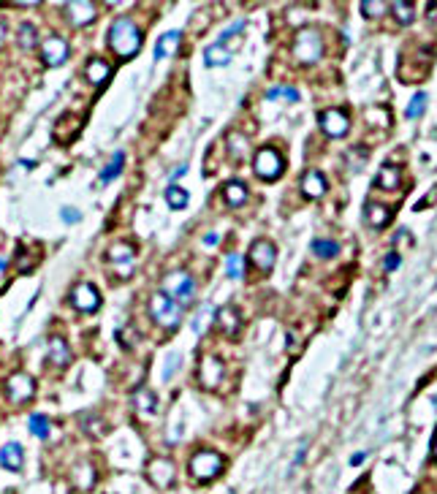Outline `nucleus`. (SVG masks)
<instances>
[{
  "instance_id": "f257e3e1",
  "label": "nucleus",
  "mask_w": 437,
  "mask_h": 494,
  "mask_svg": "<svg viewBox=\"0 0 437 494\" xmlns=\"http://www.w3.org/2000/svg\"><path fill=\"white\" fill-rule=\"evenodd\" d=\"M109 47H112V52H114L117 58H123V60L134 58V55L142 49V33H139V27H136L128 16L114 19L112 27H109Z\"/></svg>"
},
{
  "instance_id": "f03ea898",
  "label": "nucleus",
  "mask_w": 437,
  "mask_h": 494,
  "mask_svg": "<svg viewBox=\"0 0 437 494\" xmlns=\"http://www.w3.org/2000/svg\"><path fill=\"white\" fill-rule=\"evenodd\" d=\"M149 315H152V321H155L158 326H163V329H177V326L182 323V304H177L174 299H168V296L160 291V293H155V296L149 299Z\"/></svg>"
},
{
  "instance_id": "7ed1b4c3",
  "label": "nucleus",
  "mask_w": 437,
  "mask_h": 494,
  "mask_svg": "<svg viewBox=\"0 0 437 494\" xmlns=\"http://www.w3.org/2000/svg\"><path fill=\"white\" fill-rule=\"evenodd\" d=\"M321 55H323V36L318 30H312V27L299 30V36L293 41V58L299 63H304V66H312V63L321 60Z\"/></svg>"
},
{
  "instance_id": "20e7f679",
  "label": "nucleus",
  "mask_w": 437,
  "mask_h": 494,
  "mask_svg": "<svg viewBox=\"0 0 437 494\" xmlns=\"http://www.w3.org/2000/svg\"><path fill=\"white\" fill-rule=\"evenodd\" d=\"M283 169H286V160L275 147H261L253 155V171H255L258 180L272 182V180H277L283 174Z\"/></svg>"
},
{
  "instance_id": "39448f33",
  "label": "nucleus",
  "mask_w": 437,
  "mask_h": 494,
  "mask_svg": "<svg viewBox=\"0 0 437 494\" xmlns=\"http://www.w3.org/2000/svg\"><path fill=\"white\" fill-rule=\"evenodd\" d=\"M223 465L225 462H223V456H220L218 451H199L190 459V476L199 484H207V481L218 478L220 473H223Z\"/></svg>"
},
{
  "instance_id": "423d86ee",
  "label": "nucleus",
  "mask_w": 437,
  "mask_h": 494,
  "mask_svg": "<svg viewBox=\"0 0 437 494\" xmlns=\"http://www.w3.org/2000/svg\"><path fill=\"white\" fill-rule=\"evenodd\" d=\"M163 293L177 304H190L196 296V280L188 272H168L163 277Z\"/></svg>"
},
{
  "instance_id": "0eeeda50",
  "label": "nucleus",
  "mask_w": 437,
  "mask_h": 494,
  "mask_svg": "<svg viewBox=\"0 0 437 494\" xmlns=\"http://www.w3.org/2000/svg\"><path fill=\"white\" fill-rule=\"evenodd\" d=\"M5 394L14 405H22V402H30L33 394H36V383L30 375L25 372H14L8 380H5Z\"/></svg>"
},
{
  "instance_id": "6e6552de",
  "label": "nucleus",
  "mask_w": 437,
  "mask_h": 494,
  "mask_svg": "<svg viewBox=\"0 0 437 494\" xmlns=\"http://www.w3.org/2000/svg\"><path fill=\"white\" fill-rule=\"evenodd\" d=\"M250 261L253 267L261 272V275H269L275 269V261H277V250L269 239H255L253 247H250Z\"/></svg>"
},
{
  "instance_id": "1a4fd4ad",
  "label": "nucleus",
  "mask_w": 437,
  "mask_h": 494,
  "mask_svg": "<svg viewBox=\"0 0 437 494\" xmlns=\"http://www.w3.org/2000/svg\"><path fill=\"white\" fill-rule=\"evenodd\" d=\"M71 304L79 312H95L101 307V293L92 282H79L71 291Z\"/></svg>"
},
{
  "instance_id": "9d476101",
  "label": "nucleus",
  "mask_w": 437,
  "mask_h": 494,
  "mask_svg": "<svg viewBox=\"0 0 437 494\" xmlns=\"http://www.w3.org/2000/svg\"><path fill=\"white\" fill-rule=\"evenodd\" d=\"M41 60L47 66H63L68 60V41L60 38V36H47L44 44H41Z\"/></svg>"
},
{
  "instance_id": "9b49d317",
  "label": "nucleus",
  "mask_w": 437,
  "mask_h": 494,
  "mask_svg": "<svg viewBox=\"0 0 437 494\" xmlns=\"http://www.w3.org/2000/svg\"><path fill=\"white\" fill-rule=\"evenodd\" d=\"M147 476H149V481H152V486H158V489H168L171 484H174V478H177V470H174V462L171 459H152L149 465H147Z\"/></svg>"
},
{
  "instance_id": "f8f14e48",
  "label": "nucleus",
  "mask_w": 437,
  "mask_h": 494,
  "mask_svg": "<svg viewBox=\"0 0 437 494\" xmlns=\"http://www.w3.org/2000/svg\"><path fill=\"white\" fill-rule=\"evenodd\" d=\"M321 128H323V134H326V136L340 139V136H345V134H348L351 120H348V114H345V112H340V109H326V112H321Z\"/></svg>"
},
{
  "instance_id": "ddd939ff",
  "label": "nucleus",
  "mask_w": 437,
  "mask_h": 494,
  "mask_svg": "<svg viewBox=\"0 0 437 494\" xmlns=\"http://www.w3.org/2000/svg\"><path fill=\"white\" fill-rule=\"evenodd\" d=\"M223 378V361L218 356H204L201 358V367H199V380L204 388H215Z\"/></svg>"
},
{
  "instance_id": "4468645a",
  "label": "nucleus",
  "mask_w": 437,
  "mask_h": 494,
  "mask_svg": "<svg viewBox=\"0 0 437 494\" xmlns=\"http://www.w3.org/2000/svg\"><path fill=\"white\" fill-rule=\"evenodd\" d=\"M106 256H109V261H112V264H117V267L123 269V272H120L123 277H128V275H131V272H128V267L134 269V245H128V242H117V245H112V247H109V253H106Z\"/></svg>"
},
{
  "instance_id": "2eb2a0df",
  "label": "nucleus",
  "mask_w": 437,
  "mask_h": 494,
  "mask_svg": "<svg viewBox=\"0 0 437 494\" xmlns=\"http://www.w3.org/2000/svg\"><path fill=\"white\" fill-rule=\"evenodd\" d=\"M215 321H218L220 332L225 334V337H236L239 334V329H242V318H239V312L234 310V307H220L218 312H215Z\"/></svg>"
},
{
  "instance_id": "dca6fc26",
  "label": "nucleus",
  "mask_w": 437,
  "mask_h": 494,
  "mask_svg": "<svg viewBox=\"0 0 437 494\" xmlns=\"http://www.w3.org/2000/svg\"><path fill=\"white\" fill-rule=\"evenodd\" d=\"M66 14L71 16L73 25H87V22H92L95 19V3H87V0H71V3H66Z\"/></svg>"
},
{
  "instance_id": "f3484780",
  "label": "nucleus",
  "mask_w": 437,
  "mask_h": 494,
  "mask_svg": "<svg viewBox=\"0 0 437 494\" xmlns=\"http://www.w3.org/2000/svg\"><path fill=\"white\" fill-rule=\"evenodd\" d=\"M179 41H182V33H179V30H168V33H163V36L158 38V44H155V60H166V58L177 55Z\"/></svg>"
},
{
  "instance_id": "a211bd4d",
  "label": "nucleus",
  "mask_w": 437,
  "mask_h": 494,
  "mask_svg": "<svg viewBox=\"0 0 437 494\" xmlns=\"http://www.w3.org/2000/svg\"><path fill=\"white\" fill-rule=\"evenodd\" d=\"M22 459H25V454H22L19 443H5L0 448V467H5L11 473H19L22 470Z\"/></svg>"
},
{
  "instance_id": "6ab92c4d",
  "label": "nucleus",
  "mask_w": 437,
  "mask_h": 494,
  "mask_svg": "<svg viewBox=\"0 0 437 494\" xmlns=\"http://www.w3.org/2000/svg\"><path fill=\"white\" fill-rule=\"evenodd\" d=\"M301 190L307 199H321L326 193V177L321 171H307L301 180Z\"/></svg>"
},
{
  "instance_id": "aec40b11",
  "label": "nucleus",
  "mask_w": 437,
  "mask_h": 494,
  "mask_svg": "<svg viewBox=\"0 0 437 494\" xmlns=\"http://www.w3.org/2000/svg\"><path fill=\"white\" fill-rule=\"evenodd\" d=\"M84 73H87V82L98 87V84H103V82L112 76V66H109L106 60H101V58H92V60H87Z\"/></svg>"
},
{
  "instance_id": "412c9836",
  "label": "nucleus",
  "mask_w": 437,
  "mask_h": 494,
  "mask_svg": "<svg viewBox=\"0 0 437 494\" xmlns=\"http://www.w3.org/2000/svg\"><path fill=\"white\" fill-rule=\"evenodd\" d=\"M399 182H402V171L397 169V166H383L380 171H377V177H375V185L380 188V190H394V188H399Z\"/></svg>"
},
{
  "instance_id": "4be33fe9",
  "label": "nucleus",
  "mask_w": 437,
  "mask_h": 494,
  "mask_svg": "<svg viewBox=\"0 0 437 494\" xmlns=\"http://www.w3.org/2000/svg\"><path fill=\"white\" fill-rule=\"evenodd\" d=\"M242 30H245V22L242 19H236L231 27H225L223 33H220L218 44L223 47V49H228V52H234L239 44H242Z\"/></svg>"
},
{
  "instance_id": "5701e85b",
  "label": "nucleus",
  "mask_w": 437,
  "mask_h": 494,
  "mask_svg": "<svg viewBox=\"0 0 437 494\" xmlns=\"http://www.w3.org/2000/svg\"><path fill=\"white\" fill-rule=\"evenodd\" d=\"M223 199H225V204H228V207H242V204L247 201V188H245V182H236V180L225 182V188H223Z\"/></svg>"
},
{
  "instance_id": "b1692460",
  "label": "nucleus",
  "mask_w": 437,
  "mask_h": 494,
  "mask_svg": "<svg viewBox=\"0 0 437 494\" xmlns=\"http://www.w3.org/2000/svg\"><path fill=\"white\" fill-rule=\"evenodd\" d=\"M49 358H52V364H58V367H66V364L71 361V348L66 345L63 337H52V340H49Z\"/></svg>"
},
{
  "instance_id": "393cba45",
  "label": "nucleus",
  "mask_w": 437,
  "mask_h": 494,
  "mask_svg": "<svg viewBox=\"0 0 437 494\" xmlns=\"http://www.w3.org/2000/svg\"><path fill=\"white\" fill-rule=\"evenodd\" d=\"M134 405H136V410H142L147 416L158 413V397H155L152 388H139V391L134 394Z\"/></svg>"
},
{
  "instance_id": "a878e982",
  "label": "nucleus",
  "mask_w": 437,
  "mask_h": 494,
  "mask_svg": "<svg viewBox=\"0 0 437 494\" xmlns=\"http://www.w3.org/2000/svg\"><path fill=\"white\" fill-rule=\"evenodd\" d=\"M204 63L210 66V69H223V66H228L231 63V52L228 49H223L220 44H212V47H207L204 49Z\"/></svg>"
},
{
  "instance_id": "bb28decb",
  "label": "nucleus",
  "mask_w": 437,
  "mask_h": 494,
  "mask_svg": "<svg viewBox=\"0 0 437 494\" xmlns=\"http://www.w3.org/2000/svg\"><path fill=\"white\" fill-rule=\"evenodd\" d=\"M391 14H394V19L399 22V25H410L413 19H416V5L413 3H405V0H394L391 5Z\"/></svg>"
},
{
  "instance_id": "cd10ccee",
  "label": "nucleus",
  "mask_w": 437,
  "mask_h": 494,
  "mask_svg": "<svg viewBox=\"0 0 437 494\" xmlns=\"http://www.w3.org/2000/svg\"><path fill=\"white\" fill-rule=\"evenodd\" d=\"M123 166H125V152H114L112 163H109V166L101 171V177H98V185H106V182L117 180V177H120V171H123Z\"/></svg>"
},
{
  "instance_id": "c85d7f7f",
  "label": "nucleus",
  "mask_w": 437,
  "mask_h": 494,
  "mask_svg": "<svg viewBox=\"0 0 437 494\" xmlns=\"http://www.w3.org/2000/svg\"><path fill=\"white\" fill-rule=\"evenodd\" d=\"M166 201H168L171 210H185L188 201H190V196H188V190H182L179 185H168V188H166Z\"/></svg>"
},
{
  "instance_id": "c756f323",
  "label": "nucleus",
  "mask_w": 437,
  "mask_h": 494,
  "mask_svg": "<svg viewBox=\"0 0 437 494\" xmlns=\"http://www.w3.org/2000/svg\"><path fill=\"white\" fill-rule=\"evenodd\" d=\"M388 217H391L388 207H383V204H366V220H369L372 228H383V225L388 223Z\"/></svg>"
},
{
  "instance_id": "7c9ffc66",
  "label": "nucleus",
  "mask_w": 437,
  "mask_h": 494,
  "mask_svg": "<svg viewBox=\"0 0 437 494\" xmlns=\"http://www.w3.org/2000/svg\"><path fill=\"white\" fill-rule=\"evenodd\" d=\"M73 484H76V489H90V486L95 484V473H92V467L82 462V465L73 470Z\"/></svg>"
},
{
  "instance_id": "2f4dec72",
  "label": "nucleus",
  "mask_w": 437,
  "mask_h": 494,
  "mask_svg": "<svg viewBox=\"0 0 437 494\" xmlns=\"http://www.w3.org/2000/svg\"><path fill=\"white\" fill-rule=\"evenodd\" d=\"M427 101H429L427 92H416L413 101H410L408 109H405V117H408V120H419V117L427 112Z\"/></svg>"
},
{
  "instance_id": "473e14b6",
  "label": "nucleus",
  "mask_w": 437,
  "mask_h": 494,
  "mask_svg": "<svg viewBox=\"0 0 437 494\" xmlns=\"http://www.w3.org/2000/svg\"><path fill=\"white\" fill-rule=\"evenodd\" d=\"M312 253H315L318 258H334V256L340 253V245L332 242V239H315V242H312Z\"/></svg>"
},
{
  "instance_id": "72a5a7b5",
  "label": "nucleus",
  "mask_w": 437,
  "mask_h": 494,
  "mask_svg": "<svg viewBox=\"0 0 437 494\" xmlns=\"http://www.w3.org/2000/svg\"><path fill=\"white\" fill-rule=\"evenodd\" d=\"M27 429H30L36 437L47 440V437H49V419H47L44 413H33L30 421H27Z\"/></svg>"
},
{
  "instance_id": "f704fd0d",
  "label": "nucleus",
  "mask_w": 437,
  "mask_h": 494,
  "mask_svg": "<svg viewBox=\"0 0 437 494\" xmlns=\"http://www.w3.org/2000/svg\"><path fill=\"white\" fill-rule=\"evenodd\" d=\"M36 41H38L36 27H33L30 22L19 25V47H22V49H33V47H36Z\"/></svg>"
},
{
  "instance_id": "c9c22d12",
  "label": "nucleus",
  "mask_w": 437,
  "mask_h": 494,
  "mask_svg": "<svg viewBox=\"0 0 437 494\" xmlns=\"http://www.w3.org/2000/svg\"><path fill=\"white\" fill-rule=\"evenodd\" d=\"M225 272H228V277H231V280H239V277L245 275V258H242V256H236V253H234V256H228V258H225Z\"/></svg>"
},
{
  "instance_id": "e433bc0d",
  "label": "nucleus",
  "mask_w": 437,
  "mask_h": 494,
  "mask_svg": "<svg viewBox=\"0 0 437 494\" xmlns=\"http://www.w3.org/2000/svg\"><path fill=\"white\" fill-rule=\"evenodd\" d=\"M212 312H215V307H212V304H201L199 315L193 318V332H196V334H201V332L207 329V321L212 318Z\"/></svg>"
},
{
  "instance_id": "4c0bfd02",
  "label": "nucleus",
  "mask_w": 437,
  "mask_h": 494,
  "mask_svg": "<svg viewBox=\"0 0 437 494\" xmlns=\"http://www.w3.org/2000/svg\"><path fill=\"white\" fill-rule=\"evenodd\" d=\"M228 147H231V158H234V160H242V158H245V149H247V144H245V139H242V136L231 134V136H228Z\"/></svg>"
},
{
  "instance_id": "58836bf2",
  "label": "nucleus",
  "mask_w": 437,
  "mask_h": 494,
  "mask_svg": "<svg viewBox=\"0 0 437 494\" xmlns=\"http://www.w3.org/2000/svg\"><path fill=\"white\" fill-rule=\"evenodd\" d=\"M386 8H388V3H383V0H364V3H362L364 16H380Z\"/></svg>"
},
{
  "instance_id": "ea45409f",
  "label": "nucleus",
  "mask_w": 437,
  "mask_h": 494,
  "mask_svg": "<svg viewBox=\"0 0 437 494\" xmlns=\"http://www.w3.org/2000/svg\"><path fill=\"white\" fill-rule=\"evenodd\" d=\"M266 98H286V101H299V92L293 90V87H272L269 92H266Z\"/></svg>"
},
{
  "instance_id": "a19ab883",
  "label": "nucleus",
  "mask_w": 437,
  "mask_h": 494,
  "mask_svg": "<svg viewBox=\"0 0 437 494\" xmlns=\"http://www.w3.org/2000/svg\"><path fill=\"white\" fill-rule=\"evenodd\" d=\"M177 369H179V353H171L163 367V380H171V372H177Z\"/></svg>"
},
{
  "instance_id": "79ce46f5",
  "label": "nucleus",
  "mask_w": 437,
  "mask_h": 494,
  "mask_svg": "<svg viewBox=\"0 0 437 494\" xmlns=\"http://www.w3.org/2000/svg\"><path fill=\"white\" fill-rule=\"evenodd\" d=\"M432 201H437V185L432 188V190H429V193H427V196H424V199H421V201H416V204H413V210H416V212L427 210Z\"/></svg>"
},
{
  "instance_id": "37998d69",
  "label": "nucleus",
  "mask_w": 437,
  "mask_h": 494,
  "mask_svg": "<svg viewBox=\"0 0 437 494\" xmlns=\"http://www.w3.org/2000/svg\"><path fill=\"white\" fill-rule=\"evenodd\" d=\"M383 267H386L388 272H391V269H397V267H399V256H397V253H388V256H386V261H383Z\"/></svg>"
},
{
  "instance_id": "c03bdc74",
  "label": "nucleus",
  "mask_w": 437,
  "mask_h": 494,
  "mask_svg": "<svg viewBox=\"0 0 437 494\" xmlns=\"http://www.w3.org/2000/svg\"><path fill=\"white\" fill-rule=\"evenodd\" d=\"M60 214H63V220H66V223H76V220L82 217V214H79L76 210H71V207H66V210L60 212Z\"/></svg>"
},
{
  "instance_id": "a18cd8bd",
  "label": "nucleus",
  "mask_w": 437,
  "mask_h": 494,
  "mask_svg": "<svg viewBox=\"0 0 437 494\" xmlns=\"http://www.w3.org/2000/svg\"><path fill=\"white\" fill-rule=\"evenodd\" d=\"M218 242H220L218 234H207V236H204V245H218Z\"/></svg>"
},
{
  "instance_id": "49530a36",
  "label": "nucleus",
  "mask_w": 437,
  "mask_h": 494,
  "mask_svg": "<svg viewBox=\"0 0 437 494\" xmlns=\"http://www.w3.org/2000/svg\"><path fill=\"white\" fill-rule=\"evenodd\" d=\"M432 454H435V459H437V432H435V440H432Z\"/></svg>"
},
{
  "instance_id": "de8ad7c7",
  "label": "nucleus",
  "mask_w": 437,
  "mask_h": 494,
  "mask_svg": "<svg viewBox=\"0 0 437 494\" xmlns=\"http://www.w3.org/2000/svg\"><path fill=\"white\" fill-rule=\"evenodd\" d=\"M3 272H5V261L0 258V275H3Z\"/></svg>"
},
{
  "instance_id": "09e8293b",
  "label": "nucleus",
  "mask_w": 437,
  "mask_h": 494,
  "mask_svg": "<svg viewBox=\"0 0 437 494\" xmlns=\"http://www.w3.org/2000/svg\"><path fill=\"white\" fill-rule=\"evenodd\" d=\"M3 30H5V25H3V22H0V38H3Z\"/></svg>"
}]
</instances>
